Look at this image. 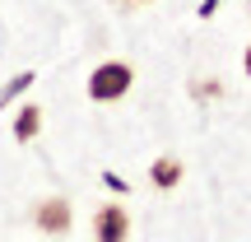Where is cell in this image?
I'll return each instance as SVG.
<instances>
[{"label": "cell", "mask_w": 251, "mask_h": 242, "mask_svg": "<svg viewBox=\"0 0 251 242\" xmlns=\"http://www.w3.org/2000/svg\"><path fill=\"white\" fill-rule=\"evenodd\" d=\"M135 5H149V0H135Z\"/></svg>", "instance_id": "obj_8"}, {"label": "cell", "mask_w": 251, "mask_h": 242, "mask_svg": "<svg viewBox=\"0 0 251 242\" xmlns=\"http://www.w3.org/2000/svg\"><path fill=\"white\" fill-rule=\"evenodd\" d=\"M93 233H98L102 242H121L126 233H130V215H126L121 205H102L98 215H93Z\"/></svg>", "instance_id": "obj_2"}, {"label": "cell", "mask_w": 251, "mask_h": 242, "mask_svg": "<svg viewBox=\"0 0 251 242\" xmlns=\"http://www.w3.org/2000/svg\"><path fill=\"white\" fill-rule=\"evenodd\" d=\"M149 177H153V187H177L181 182V159H153L149 163Z\"/></svg>", "instance_id": "obj_4"}, {"label": "cell", "mask_w": 251, "mask_h": 242, "mask_svg": "<svg viewBox=\"0 0 251 242\" xmlns=\"http://www.w3.org/2000/svg\"><path fill=\"white\" fill-rule=\"evenodd\" d=\"M37 131H42V108H37V103H28V108L19 112V121H14V140H33Z\"/></svg>", "instance_id": "obj_5"}, {"label": "cell", "mask_w": 251, "mask_h": 242, "mask_svg": "<svg viewBox=\"0 0 251 242\" xmlns=\"http://www.w3.org/2000/svg\"><path fill=\"white\" fill-rule=\"evenodd\" d=\"M242 70H247V75H251V47H247V56H242Z\"/></svg>", "instance_id": "obj_7"}, {"label": "cell", "mask_w": 251, "mask_h": 242, "mask_svg": "<svg viewBox=\"0 0 251 242\" xmlns=\"http://www.w3.org/2000/svg\"><path fill=\"white\" fill-rule=\"evenodd\" d=\"M28 84H33V70H24V75H14V80H9L5 89H0V108H5V103H14L19 93L28 89Z\"/></svg>", "instance_id": "obj_6"}, {"label": "cell", "mask_w": 251, "mask_h": 242, "mask_svg": "<svg viewBox=\"0 0 251 242\" xmlns=\"http://www.w3.org/2000/svg\"><path fill=\"white\" fill-rule=\"evenodd\" d=\"M130 84H135V70L126 61H102L98 70H89V98L93 103H117L130 93Z\"/></svg>", "instance_id": "obj_1"}, {"label": "cell", "mask_w": 251, "mask_h": 242, "mask_svg": "<svg viewBox=\"0 0 251 242\" xmlns=\"http://www.w3.org/2000/svg\"><path fill=\"white\" fill-rule=\"evenodd\" d=\"M37 228H42V233H65V228H70V205H65L61 196L42 200V205H37Z\"/></svg>", "instance_id": "obj_3"}]
</instances>
